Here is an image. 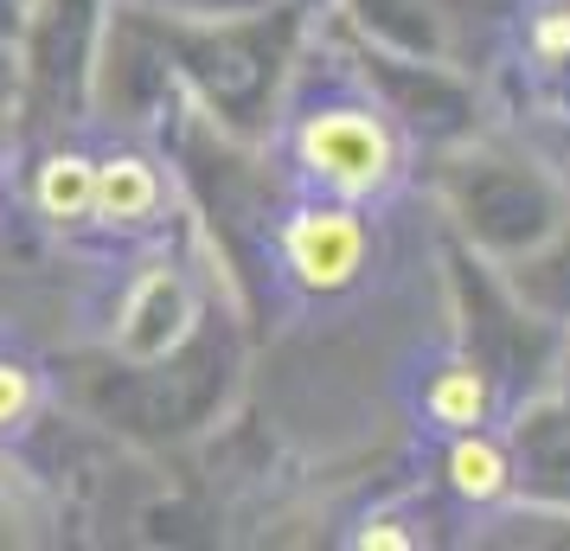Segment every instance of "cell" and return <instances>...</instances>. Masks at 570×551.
<instances>
[{"label":"cell","instance_id":"1","mask_svg":"<svg viewBox=\"0 0 570 551\" xmlns=\"http://www.w3.org/2000/svg\"><path fill=\"white\" fill-rule=\"evenodd\" d=\"M295 167L302 180H314L327 199H379L397 186L404 155H397V135L385 116H372L365 104H327L302 116L295 129Z\"/></svg>","mask_w":570,"mask_h":551},{"label":"cell","instance_id":"2","mask_svg":"<svg viewBox=\"0 0 570 551\" xmlns=\"http://www.w3.org/2000/svg\"><path fill=\"white\" fill-rule=\"evenodd\" d=\"M276 250H283V269L295 289L340 295L353 289L365 269V218L353 199H308L283 218Z\"/></svg>","mask_w":570,"mask_h":551},{"label":"cell","instance_id":"3","mask_svg":"<svg viewBox=\"0 0 570 551\" xmlns=\"http://www.w3.org/2000/svg\"><path fill=\"white\" fill-rule=\"evenodd\" d=\"M193 321H199V295L186 283L174 263H155V269H141L135 276L129 302H122V321H116V353L122 360H167L174 346L193 334Z\"/></svg>","mask_w":570,"mask_h":551},{"label":"cell","instance_id":"4","mask_svg":"<svg viewBox=\"0 0 570 551\" xmlns=\"http://www.w3.org/2000/svg\"><path fill=\"white\" fill-rule=\"evenodd\" d=\"M167 211V186L148 155H104L97 160V199H90V225L104 232H148Z\"/></svg>","mask_w":570,"mask_h":551},{"label":"cell","instance_id":"5","mask_svg":"<svg viewBox=\"0 0 570 551\" xmlns=\"http://www.w3.org/2000/svg\"><path fill=\"white\" fill-rule=\"evenodd\" d=\"M423 417L449 430V436H462V430H481L493 417V378L474 360H449V366L430 372V385H423Z\"/></svg>","mask_w":570,"mask_h":551},{"label":"cell","instance_id":"6","mask_svg":"<svg viewBox=\"0 0 570 551\" xmlns=\"http://www.w3.org/2000/svg\"><path fill=\"white\" fill-rule=\"evenodd\" d=\"M90 199H97V160L83 148L52 155L39 167V180H32V206H39V218L52 232H83L90 225Z\"/></svg>","mask_w":570,"mask_h":551},{"label":"cell","instance_id":"7","mask_svg":"<svg viewBox=\"0 0 570 551\" xmlns=\"http://www.w3.org/2000/svg\"><path fill=\"white\" fill-rule=\"evenodd\" d=\"M442 469H449V488L462 500H474V506H493V500H507V488H513L507 449L493 443V436H481V430H462L449 443V455H442Z\"/></svg>","mask_w":570,"mask_h":551},{"label":"cell","instance_id":"8","mask_svg":"<svg viewBox=\"0 0 570 551\" xmlns=\"http://www.w3.org/2000/svg\"><path fill=\"white\" fill-rule=\"evenodd\" d=\"M525 46L539 58V71H570V0H551L544 13H532Z\"/></svg>","mask_w":570,"mask_h":551},{"label":"cell","instance_id":"9","mask_svg":"<svg viewBox=\"0 0 570 551\" xmlns=\"http://www.w3.org/2000/svg\"><path fill=\"white\" fill-rule=\"evenodd\" d=\"M39 411V372L27 360H0V436Z\"/></svg>","mask_w":570,"mask_h":551},{"label":"cell","instance_id":"10","mask_svg":"<svg viewBox=\"0 0 570 551\" xmlns=\"http://www.w3.org/2000/svg\"><path fill=\"white\" fill-rule=\"evenodd\" d=\"M539 436H551V443H558V455H544V462H539V474H564L558 488L570 494V411H564V417H551V423L539 430Z\"/></svg>","mask_w":570,"mask_h":551},{"label":"cell","instance_id":"11","mask_svg":"<svg viewBox=\"0 0 570 551\" xmlns=\"http://www.w3.org/2000/svg\"><path fill=\"white\" fill-rule=\"evenodd\" d=\"M558 269H564V302H570V250L558 257Z\"/></svg>","mask_w":570,"mask_h":551}]
</instances>
